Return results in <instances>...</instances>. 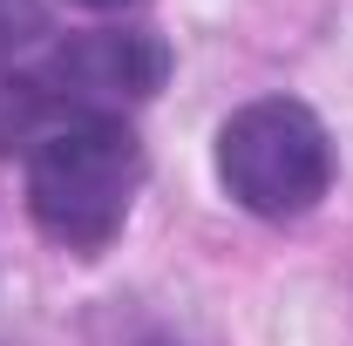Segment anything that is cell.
Returning <instances> with one entry per match:
<instances>
[{
	"label": "cell",
	"mask_w": 353,
	"mask_h": 346,
	"mask_svg": "<svg viewBox=\"0 0 353 346\" xmlns=\"http://www.w3.org/2000/svg\"><path fill=\"white\" fill-rule=\"evenodd\" d=\"M75 7H88V14H123V7H136V0H75Z\"/></svg>",
	"instance_id": "obj_6"
},
{
	"label": "cell",
	"mask_w": 353,
	"mask_h": 346,
	"mask_svg": "<svg viewBox=\"0 0 353 346\" xmlns=\"http://www.w3.org/2000/svg\"><path fill=\"white\" fill-rule=\"evenodd\" d=\"M48 34V0H0V48H28Z\"/></svg>",
	"instance_id": "obj_5"
},
{
	"label": "cell",
	"mask_w": 353,
	"mask_h": 346,
	"mask_svg": "<svg viewBox=\"0 0 353 346\" xmlns=\"http://www.w3.org/2000/svg\"><path fill=\"white\" fill-rule=\"evenodd\" d=\"M143 190V143L123 116H68L28 156V211L61 252H109Z\"/></svg>",
	"instance_id": "obj_1"
},
{
	"label": "cell",
	"mask_w": 353,
	"mask_h": 346,
	"mask_svg": "<svg viewBox=\"0 0 353 346\" xmlns=\"http://www.w3.org/2000/svg\"><path fill=\"white\" fill-rule=\"evenodd\" d=\"M41 123H48V88H41V75H21V68L0 61V156L34 150V143H41Z\"/></svg>",
	"instance_id": "obj_4"
},
{
	"label": "cell",
	"mask_w": 353,
	"mask_h": 346,
	"mask_svg": "<svg viewBox=\"0 0 353 346\" xmlns=\"http://www.w3.org/2000/svg\"><path fill=\"white\" fill-rule=\"evenodd\" d=\"M170 82V41L157 28H88L41 61V88L75 116H123Z\"/></svg>",
	"instance_id": "obj_3"
},
{
	"label": "cell",
	"mask_w": 353,
	"mask_h": 346,
	"mask_svg": "<svg viewBox=\"0 0 353 346\" xmlns=\"http://www.w3.org/2000/svg\"><path fill=\"white\" fill-rule=\"evenodd\" d=\"M218 183L252 217H306L333 190V136L292 95H259L218 130Z\"/></svg>",
	"instance_id": "obj_2"
}]
</instances>
